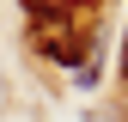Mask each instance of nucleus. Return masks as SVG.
<instances>
[{
  "label": "nucleus",
  "mask_w": 128,
  "mask_h": 122,
  "mask_svg": "<svg viewBox=\"0 0 128 122\" xmlns=\"http://www.w3.org/2000/svg\"><path fill=\"white\" fill-rule=\"evenodd\" d=\"M122 73H128V55H122Z\"/></svg>",
  "instance_id": "2"
},
{
  "label": "nucleus",
  "mask_w": 128,
  "mask_h": 122,
  "mask_svg": "<svg viewBox=\"0 0 128 122\" xmlns=\"http://www.w3.org/2000/svg\"><path fill=\"white\" fill-rule=\"evenodd\" d=\"M24 6L37 12V18H49V24H55V18H67V12L79 6V0H24Z\"/></svg>",
  "instance_id": "1"
}]
</instances>
